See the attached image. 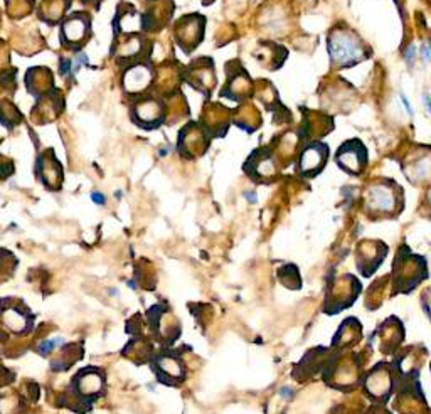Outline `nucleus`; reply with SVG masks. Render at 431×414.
<instances>
[{
  "label": "nucleus",
  "instance_id": "obj_1",
  "mask_svg": "<svg viewBox=\"0 0 431 414\" xmlns=\"http://www.w3.org/2000/svg\"><path fill=\"white\" fill-rule=\"evenodd\" d=\"M328 54L340 66H353L364 58V47L354 34L347 31L332 32L328 39Z\"/></svg>",
  "mask_w": 431,
  "mask_h": 414
},
{
  "label": "nucleus",
  "instance_id": "obj_2",
  "mask_svg": "<svg viewBox=\"0 0 431 414\" xmlns=\"http://www.w3.org/2000/svg\"><path fill=\"white\" fill-rule=\"evenodd\" d=\"M90 37V16L85 12L71 14L63 22L61 43L66 47L79 49Z\"/></svg>",
  "mask_w": 431,
  "mask_h": 414
},
{
  "label": "nucleus",
  "instance_id": "obj_3",
  "mask_svg": "<svg viewBox=\"0 0 431 414\" xmlns=\"http://www.w3.org/2000/svg\"><path fill=\"white\" fill-rule=\"evenodd\" d=\"M337 162L342 168L353 174H359L361 168L366 165V149L361 145V142L353 140L346 142L340 146L337 153Z\"/></svg>",
  "mask_w": 431,
  "mask_h": 414
},
{
  "label": "nucleus",
  "instance_id": "obj_4",
  "mask_svg": "<svg viewBox=\"0 0 431 414\" xmlns=\"http://www.w3.org/2000/svg\"><path fill=\"white\" fill-rule=\"evenodd\" d=\"M327 146L322 144L310 145L300 159V171L304 174H312V172H319V168L325 165L327 160Z\"/></svg>",
  "mask_w": 431,
  "mask_h": 414
},
{
  "label": "nucleus",
  "instance_id": "obj_5",
  "mask_svg": "<svg viewBox=\"0 0 431 414\" xmlns=\"http://www.w3.org/2000/svg\"><path fill=\"white\" fill-rule=\"evenodd\" d=\"M368 202L374 210H381V213H389L395 209L396 197L392 194V189L388 186H372L368 192Z\"/></svg>",
  "mask_w": 431,
  "mask_h": 414
},
{
  "label": "nucleus",
  "instance_id": "obj_6",
  "mask_svg": "<svg viewBox=\"0 0 431 414\" xmlns=\"http://www.w3.org/2000/svg\"><path fill=\"white\" fill-rule=\"evenodd\" d=\"M39 73H41V67H32V69H29L28 74H25V86H28L29 93L34 96L48 95L49 88L52 86L51 71L44 67L43 78H39Z\"/></svg>",
  "mask_w": 431,
  "mask_h": 414
},
{
  "label": "nucleus",
  "instance_id": "obj_7",
  "mask_svg": "<svg viewBox=\"0 0 431 414\" xmlns=\"http://www.w3.org/2000/svg\"><path fill=\"white\" fill-rule=\"evenodd\" d=\"M150 81V71L143 66H134L125 73L123 85L125 89L130 93H140L143 91Z\"/></svg>",
  "mask_w": 431,
  "mask_h": 414
},
{
  "label": "nucleus",
  "instance_id": "obj_8",
  "mask_svg": "<svg viewBox=\"0 0 431 414\" xmlns=\"http://www.w3.org/2000/svg\"><path fill=\"white\" fill-rule=\"evenodd\" d=\"M66 6H70V0H44L39 9V17L48 24H54L64 14Z\"/></svg>",
  "mask_w": 431,
  "mask_h": 414
},
{
  "label": "nucleus",
  "instance_id": "obj_9",
  "mask_svg": "<svg viewBox=\"0 0 431 414\" xmlns=\"http://www.w3.org/2000/svg\"><path fill=\"white\" fill-rule=\"evenodd\" d=\"M22 120V115L19 113L17 107L10 101H0V125L7 128H14L19 125Z\"/></svg>",
  "mask_w": 431,
  "mask_h": 414
},
{
  "label": "nucleus",
  "instance_id": "obj_10",
  "mask_svg": "<svg viewBox=\"0 0 431 414\" xmlns=\"http://www.w3.org/2000/svg\"><path fill=\"white\" fill-rule=\"evenodd\" d=\"M78 382L79 393L83 394H96L100 393L101 386H103V379H101L96 372H85V374H79Z\"/></svg>",
  "mask_w": 431,
  "mask_h": 414
},
{
  "label": "nucleus",
  "instance_id": "obj_11",
  "mask_svg": "<svg viewBox=\"0 0 431 414\" xmlns=\"http://www.w3.org/2000/svg\"><path fill=\"white\" fill-rule=\"evenodd\" d=\"M135 115L140 122H157V118L160 116V107H158L155 101H143L135 108Z\"/></svg>",
  "mask_w": 431,
  "mask_h": 414
},
{
  "label": "nucleus",
  "instance_id": "obj_12",
  "mask_svg": "<svg viewBox=\"0 0 431 414\" xmlns=\"http://www.w3.org/2000/svg\"><path fill=\"white\" fill-rule=\"evenodd\" d=\"M158 366H160L162 371L167 375H170V378H179V375H182V367H180L179 360L172 359V357H162Z\"/></svg>",
  "mask_w": 431,
  "mask_h": 414
},
{
  "label": "nucleus",
  "instance_id": "obj_13",
  "mask_svg": "<svg viewBox=\"0 0 431 414\" xmlns=\"http://www.w3.org/2000/svg\"><path fill=\"white\" fill-rule=\"evenodd\" d=\"M59 344H64L63 338H54V340H46V342H43V344L39 345V352L46 356V353H49L51 351H54L56 345H59Z\"/></svg>",
  "mask_w": 431,
  "mask_h": 414
},
{
  "label": "nucleus",
  "instance_id": "obj_14",
  "mask_svg": "<svg viewBox=\"0 0 431 414\" xmlns=\"http://www.w3.org/2000/svg\"><path fill=\"white\" fill-rule=\"evenodd\" d=\"M7 66H9V49H7L6 43L0 41V71Z\"/></svg>",
  "mask_w": 431,
  "mask_h": 414
},
{
  "label": "nucleus",
  "instance_id": "obj_15",
  "mask_svg": "<svg viewBox=\"0 0 431 414\" xmlns=\"http://www.w3.org/2000/svg\"><path fill=\"white\" fill-rule=\"evenodd\" d=\"M74 61H76V64H74V73H76V71L79 69V67L83 66V64H86L88 63V58H86V54L85 52H79V54L76 56V59H74Z\"/></svg>",
  "mask_w": 431,
  "mask_h": 414
},
{
  "label": "nucleus",
  "instance_id": "obj_16",
  "mask_svg": "<svg viewBox=\"0 0 431 414\" xmlns=\"http://www.w3.org/2000/svg\"><path fill=\"white\" fill-rule=\"evenodd\" d=\"M92 199H93L94 204H98V206H103L105 204V195L101 194V192H93Z\"/></svg>",
  "mask_w": 431,
  "mask_h": 414
},
{
  "label": "nucleus",
  "instance_id": "obj_17",
  "mask_svg": "<svg viewBox=\"0 0 431 414\" xmlns=\"http://www.w3.org/2000/svg\"><path fill=\"white\" fill-rule=\"evenodd\" d=\"M71 66H73V63H71L70 59H63V63H61V74L63 76H66V74L70 73Z\"/></svg>",
  "mask_w": 431,
  "mask_h": 414
},
{
  "label": "nucleus",
  "instance_id": "obj_18",
  "mask_svg": "<svg viewBox=\"0 0 431 414\" xmlns=\"http://www.w3.org/2000/svg\"><path fill=\"white\" fill-rule=\"evenodd\" d=\"M414 52H416V47H414V46H410V47L406 49V52H404V58H406V61H408V63L413 61Z\"/></svg>",
  "mask_w": 431,
  "mask_h": 414
},
{
  "label": "nucleus",
  "instance_id": "obj_19",
  "mask_svg": "<svg viewBox=\"0 0 431 414\" xmlns=\"http://www.w3.org/2000/svg\"><path fill=\"white\" fill-rule=\"evenodd\" d=\"M401 101H403V105H404V108H406V111L410 113V115H413V108L410 107V101H408V98L404 96V95H401Z\"/></svg>",
  "mask_w": 431,
  "mask_h": 414
},
{
  "label": "nucleus",
  "instance_id": "obj_20",
  "mask_svg": "<svg viewBox=\"0 0 431 414\" xmlns=\"http://www.w3.org/2000/svg\"><path fill=\"white\" fill-rule=\"evenodd\" d=\"M292 394L293 393H292V389H290V387H283V389H282V396L283 397L290 399V397H292Z\"/></svg>",
  "mask_w": 431,
  "mask_h": 414
},
{
  "label": "nucleus",
  "instance_id": "obj_21",
  "mask_svg": "<svg viewBox=\"0 0 431 414\" xmlns=\"http://www.w3.org/2000/svg\"><path fill=\"white\" fill-rule=\"evenodd\" d=\"M423 56H425V61H430V47H428V44H425V46H423Z\"/></svg>",
  "mask_w": 431,
  "mask_h": 414
},
{
  "label": "nucleus",
  "instance_id": "obj_22",
  "mask_svg": "<svg viewBox=\"0 0 431 414\" xmlns=\"http://www.w3.org/2000/svg\"><path fill=\"white\" fill-rule=\"evenodd\" d=\"M244 197H246L249 202H256V195L253 194V192H246V194H244Z\"/></svg>",
  "mask_w": 431,
  "mask_h": 414
},
{
  "label": "nucleus",
  "instance_id": "obj_23",
  "mask_svg": "<svg viewBox=\"0 0 431 414\" xmlns=\"http://www.w3.org/2000/svg\"><path fill=\"white\" fill-rule=\"evenodd\" d=\"M425 107H426V111H431V105H430V96L425 95Z\"/></svg>",
  "mask_w": 431,
  "mask_h": 414
}]
</instances>
